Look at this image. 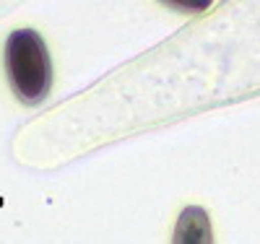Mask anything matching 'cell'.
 <instances>
[{
  "instance_id": "obj_1",
  "label": "cell",
  "mask_w": 260,
  "mask_h": 244,
  "mask_svg": "<svg viewBox=\"0 0 260 244\" xmlns=\"http://www.w3.org/2000/svg\"><path fill=\"white\" fill-rule=\"evenodd\" d=\"M6 76L16 99L24 104L45 101L52 88V60L39 31L16 29L6 39Z\"/></svg>"
},
{
  "instance_id": "obj_2",
  "label": "cell",
  "mask_w": 260,
  "mask_h": 244,
  "mask_svg": "<svg viewBox=\"0 0 260 244\" xmlns=\"http://www.w3.org/2000/svg\"><path fill=\"white\" fill-rule=\"evenodd\" d=\"M167 8L172 11H180V13H203L213 0H159Z\"/></svg>"
}]
</instances>
